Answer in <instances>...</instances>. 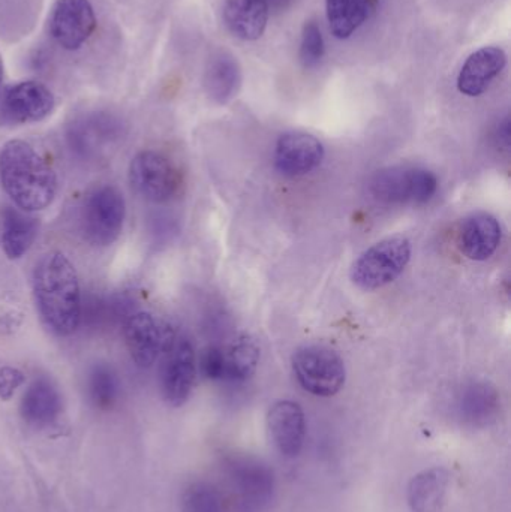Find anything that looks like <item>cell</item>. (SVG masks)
I'll use <instances>...</instances> for the list:
<instances>
[{
    "label": "cell",
    "mask_w": 511,
    "mask_h": 512,
    "mask_svg": "<svg viewBox=\"0 0 511 512\" xmlns=\"http://www.w3.org/2000/svg\"><path fill=\"white\" fill-rule=\"evenodd\" d=\"M36 309L50 331L71 336L81 321V288L77 270L62 252L38 259L32 274Z\"/></svg>",
    "instance_id": "obj_1"
},
{
    "label": "cell",
    "mask_w": 511,
    "mask_h": 512,
    "mask_svg": "<svg viewBox=\"0 0 511 512\" xmlns=\"http://www.w3.org/2000/svg\"><path fill=\"white\" fill-rule=\"evenodd\" d=\"M0 185L15 206L27 213L47 209L57 194L53 168L21 140L8 141L0 150Z\"/></svg>",
    "instance_id": "obj_2"
},
{
    "label": "cell",
    "mask_w": 511,
    "mask_h": 512,
    "mask_svg": "<svg viewBox=\"0 0 511 512\" xmlns=\"http://www.w3.org/2000/svg\"><path fill=\"white\" fill-rule=\"evenodd\" d=\"M411 252V242L405 237L381 240L357 258L351 267V280L365 291L384 288L404 273L410 262Z\"/></svg>",
    "instance_id": "obj_3"
},
{
    "label": "cell",
    "mask_w": 511,
    "mask_h": 512,
    "mask_svg": "<svg viewBox=\"0 0 511 512\" xmlns=\"http://www.w3.org/2000/svg\"><path fill=\"white\" fill-rule=\"evenodd\" d=\"M291 364L300 387L314 396H335L347 381L344 360L327 346H303L294 352Z\"/></svg>",
    "instance_id": "obj_4"
},
{
    "label": "cell",
    "mask_w": 511,
    "mask_h": 512,
    "mask_svg": "<svg viewBox=\"0 0 511 512\" xmlns=\"http://www.w3.org/2000/svg\"><path fill=\"white\" fill-rule=\"evenodd\" d=\"M126 204L122 192L113 185L93 189L84 200L83 233L87 242L105 248L113 245L125 224Z\"/></svg>",
    "instance_id": "obj_5"
},
{
    "label": "cell",
    "mask_w": 511,
    "mask_h": 512,
    "mask_svg": "<svg viewBox=\"0 0 511 512\" xmlns=\"http://www.w3.org/2000/svg\"><path fill=\"white\" fill-rule=\"evenodd\" d=\"M375 200L386 204H426L438 191V179L422 167H390L369 182Z\"/></svg>",
    "instance_id": "obj_6"
},
{
    "label": "cell",
    "mask_w": 511,
    "mask_h": 512,
    "mask_svg": "<svg viewBox=\"0 0 511 512\" xmlns=\"http://www.w3.org/2000/svg\"><path fill=\"white\" fill-rule=\"evenodd\" d=\"M164 361L161 369L162 396L168 405L179 408L188 402L197 376V358L191 340L171 334L162 340Z\"/></svg>",
    "instance_id": "obj_7"
},
{
    "label": "cell",
    "mask_w": 511,
    "mask_h": 512,
    "mask_svg": "<svg viewBox=\"0 0 511 512\" xmlns=\"http://www.w3.org/2000/svg\"><path fill=\"white\" fill-rule=\"evenodd\" d=\"M129 183L135 194L150 203L170 201L179 189V173L173 162L155 150L137 153L129 164Z\"/></svg>",
    "instance_id": "obj_8"
},
{
    "label": "cell",
    "mask_w": 511,
    "mask_h": 512,
    "mask_svg": "<svg viewBox=\"0 0 511 512\" xmlns=\"http://www.w3.org/2000/svg\"><path fill=\"white\" fill-rule=\"evenodd\" d=\"M96 15L89 0H57L50 17V32L63 50H80L95 32Z\"/></svg>",
    "instance_id": "obj_9"
},
{
    "label": "cell",
    "mask_w": 511,
    "mask_h": 512,
    "mask_svg": "<svg viewBox=\"0 0 511 512\" xmlns=\"http://www.w3.org/2000/svg\"><path fill=\"white\" fill-rule=\"evenodd\" d=\"M324 146L314 135L306 132H287L275 147V167L287 177L305 176L320 167Z\"/></svg>",
    "instance_id": "obj_10"
},
{
    "label": "cell",
    "mask_w": 511,
    "mask_h": 512,
    "mask_svg": "<svg viewBox=\"0 0 511 512\" xmlns=\"http://www.w3.org/2000/svg\"><path fill=\"white\" fill-rule=\"evenodd\" d=\"M267 430L276 450L288 459L302 453L306 438L305 412L299 403L279 400L267 412Z\"/></svg>",
    "instance_id": "obj_11"
},
{
    "label": "cell",
    "mask_w": 511,
    "mask_h": 512,
    "mask_svg": "<svg viewBox=\"0 0 511 512\" xmlns=\"http://www.w3.org/2000/svg\"><path fill=\"white\" fill-rule=\"evenodd\" d=\"M54 104L53 92L47 86L38 81H23L6 93L3 111L12 122L32 123L50 116Z\"/></svg>",
    "instance_id": "obj_12"
},
{
    "label": "cell",
    "mask_w": 511,
    "mask_h": 512,
    "mask_svg": "<svg viewBox=\"0 0 511 512\" xmlns=\"http://www.w3.org/2000/svg\"><path fill=\"white\" fill-rule=\"evenodd\" d=\"M122 135V123L110 114L95 113L72 123L68 131L71 149L81 156L96 155Z\"/></svg>",
    "instance_id": "obj_13"
},
{
    "label": "cell",
    "mask_w": 511,
    "mask_h": 512,
    "mask_svg": "<svg viewBox=\"0 0 511 512\" xmlns=\"http://www.w3.org/2000/svg\"><path fill=\"white\" fill-rule=\"evenodd\" d=\"M501 239L503 230L500 222L489 213H474L459 228V249L471 261H486L491 258L500 248Z\"/></svg>",
    "instance_id": "obj_14"
},
{
    "label": "cell",
    "mask_w": 511,
    "mask_h": 512,
    "mask_svg": "<svg viewBox=\"0 0 511 512\" xmlns=\"http://www.w3.org/2000/svg\"><path fill=\"white\" fill-rule=\"evenodd\" d=\"M507 65L506 51L500 47H483L468 57L458 75V89L462 95L476 98L483 95L492 81Z\"/></svg>",
    "instance_id": "obj_15"
},
{
    "label": "cell",
    "mask_w": 511,
    "mask_h": 512,
    "mask_svg": "<svg viewBox=\"0 0 511 512\" xmlns=\"http://www.w3.org/2000/svg\"><path fill=\"white\" fill-rule=\"evenodd\" d=\"M125 342L132 361L141 369L153 366L162 349V336L152 313L138 312L125 325Z\"/></svg>",
    "instance_id": "obj_16"
},
{
    "label": "cell",
    "mask_w": 511,
    "mask_h": 512,
    "mask_svg": "<svg viewBox=\"0 0 511 512\" xmlns=\"http://www.w3.org/2000/svg\"><path fill=\"white\" fill-rule=\"evenodd\" d=\"M21 417L30 426H51L62 412V397L53 382L45 378L36 379L27 388L21 399Z\"/></svg>",
    "instance_id": "obj_17"
},
{
    "label": "cell",
    "mask_w": 511,
    "mask_h": 512,
    "mask_svg": "<svg viewBox=\"0 0 511 512\" xmlns=\"http://www.w3.org/2000/svg\"><path fill=\"white\" fill-rule=\"evenodd\" d=\"M269 9L267 0H225V26L236 38L255 41L266 30Z\"/></svg>",
    "instance_id": "obj_18"
},
{
    "label": "cell",
    "mask_w": 511,
    "mask_h": 512,
    "mask_svg": "<svg viewBox=\"0 0 511 512\" xmlns=\"http://www.w3.org/2000/svg\"><path fill=\"white\" fill-rule=\"evenodd\" d=\"M450 474L444 468H429L408 484L407 501L411 512H441L446 504Z\"/></svg>",
    "instance_id": "obj_19"
},
{
    "label": "cell",
    "mask_w": 511,
    "mask_h": 512,
    "mask_svg": "<svg viewBox=\"0 0 511 512\" xmlns=\"http://www.w3.org/2000/svg\"><path fill=\"white\" fill-rule=\"evenodd\" d=\"M500 411V394L488 382H473L458 397V414L468 426L486 427Z\"/></svg>",
    "instance_id": "obj_20"
},
{
    "label": "cell",
    "mask_w": 511,
    "mask_h": 512,
    "mask_svg": "<svg viewBox=\"0 0 511 512\" xmlns=\"http://www.w3.org/2000/svg\"><path fill=\"white\" fill-rule=\"evenodd\" d=\"M242 72L239 62L230 53L213 54L204 72V90L216 104H227L239 92Z\"/></svg>",
    "instance_id": "obj_21"
},
{
    "label": "cell",
    "mask_w": 511,
    "mask_h": 512,
    "mask_svg": "<svg viewBox=\"0 0 511 512\" xmlns=\"http://www.w3.org/2000/svg\"><path fill=\"white\" fill-rule=\"evenodd\" d=\"M38 236V221L30 213L6 207L0 221V243L9 259H20L29 252Z\"/></svg>",
    "instance_id": "obj_22"
},
{
    "label": "cell",
    "mask_w": 511,
    "mask_h": 512,
    "mask_svg": "<svg viewBox=\"0 0 511 512\" xmlns=\"http://www.w3.org/2000/svg\"><path fill=\"white\" fill-rule=\"evenodd\" d=\"M260 355V348L252 337H239L224 349V381H248L260 364Z\"/></svg>",
    "instance_id": "obj_23"
},
{
    "label": "cell",
    "mask_w": 511,
    "mask_h": 512,
    "mask_svg": "<svg viewBox=\"0 0 511 512\" xmlns=\"http://www.w3.org/2000/svg\"><path fill=\"white\" fill-rule=\"evenodd\" d=\"M233 480L239 487L246 501H267L273 492V475L269 469L251 460L236 463L233 469Z\"/></svg>",
    "instance_id": "obj_24"
},
{
    "label": "cell",
    "mask_w": 511,
    "mask_h": 512,
    "mask_svg": "<svg viewBox=\"0 0 511 512\" xmlns=\"http://www.w3.org/2000/svg\"><path fill=\"white\" fill-rule=\"evenodd\" d=\"M327 20L335 38L347 39L365 23L366 0H326Z\"/></svg>",
    "instance_id": "obj_25"
},
{
    "label": "cell",
    "mask_w": 511,
    "mask_h": 512,
    "mask_svg": "<svg viewBox=\"0 0 511 512\" xmlns=\"http://www.w3.org/2000/svg\"><path fill=\"white\" fill-rule=\"evenodd\" d=\"M89 394L99 409L113 408L119 399L120 382L116 372L107 364H96L89 375Z\"/></svg>",
    "instance_id": "obj_26"
},
{
    "label": "cell",
    "mask_w": 511,
    "mask_h": 512,
    "mask_svg": "<svg viewBox=\"0 0 511 512\" xmlns=\"http://www.w3.org/2000/svg\"><path fill=\"white\" fill-rule=\"evenodd\" d=\"M183 512H224L218 490L207 483H194L185 490L182 498Z\"/></svg>",
    "instance_id": "obj_27"
},
{
    "label": "cell",
    "mask_w": 511,
    "mask_h": 512,
    "mask_svg": "<svg viewBox=\"0 0 511 512\" xmlns=\"http://www.w3.org/2000/svg\"><path fill=\"white\" fill-rule=\"evenodd\" d=\"M324 56V39L315 21H308L303 27L300 42V62L305 68H315Z\"/></svg>",
    "instance_id": "obj_28"
},
{
    "label": "cell",
    "mask_w": 511,
    "mask_h": 512,
    "mask_svg": "<svg viewBox=\"0 0 511 512\" xmlns=\"http://www.w3.org/2000/svg\"><path fill=\"white\" fill-rule=\"evenodd\" d=\"M200 370L210 381H224V349L210 346L200 358Z\"/></svg>",
    "instance_id": "obj_29"
},
{
    "label": "cell",
    "mask_w": 511,
    "mask_h": 512,
    "mask_svg": "<svg viewBox=\"0 0 511 512\" xmlns=\"http://www.w3.org/2000/svg\"><path fill=\"white\" fill-rule=\"evenodd\" d=\"M24 384V375L15 367H0V399L9 400L20 385Z\"/></svg>",
    "instance_id": "obj_30"
},
{
    "label": "cell",
    "mask_w": 511,
    "mask_h": 512,
    "mask_svg": "<svg viewBox=\"0 0 511 512\" xmlns=\"http://www.w3.org/2000/svg\"><path fill=\"white\" fill-rule=\"evenodd\" d=\"M497 140L501 146L509 147L510 146V120L509 117L503 120L498 126L497 131Z\"/></svg>",
    "instance_id": "obj_31"
},
{
    "label": "cell",
    "mask_w": 511,
    "mask_h": 512,
    "mask_svg": "<svg viewBox=\"0 0 511 512\" xmlns=\"http://www.w3.org/2000/svg\"><path fill=\"white\" fill-rule=\"evenodd\" d=\"M267 2H269V6H270V3H272L273 6H276V8H282V6H287V3L288 2H291V0H267Z\"/></svg>",
    "instance_id": "obj_32"
},
{
    "label": "cell",
    "mask_w": 511,
    "mask_h": 512,
    "mask_svg": "<svg viewBox=\"0 0 511 512\" xmlns=\"http://www.w3.org/2000/svg\"><path fill=\"white\" fill-rule=\"evenodd\" d=\"M3 83V62H2V56H0V87H2Z\"/></svg>",
    "instance_id": "obj_33"
}]
</instances>
